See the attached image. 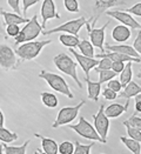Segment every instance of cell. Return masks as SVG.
Masks as SVG:
<instances>
[{"instance_id":"f907efd6","label":"cell","mask_w":141,"mask_h":154,"mask_svg":"<svg viewBox=\"0 0 141 154\" xmlns=\"http://www.w3.org/2000/svg\"><path fill=\"white\" fill-rule=\"evenodd\" d=\"M34 154H45V153H41V152H40V151H35V152H34Z\"/></svg>"},{"instance_id":"ab89813d","label":"cell","mask_w":141,"mask_h":154,"mask_svg":"<svg viewBox=\"0 0 141 154\" xmlns=\"http://www.w3.org/2000/svg\"><path fill=\"white\" fill-rule=\"evenodd\" d=\"M103 98H105L106 100H109V101H112V100H115L116 98H118V93H115L114 91L109 90L108 87L103 88Z\"/></svg>"},{"instance_id":"83f0119b","label":"cell","mask_w":141,"mask_h":154,"mask_svg":"<svg viewBox=\"0 0 141 154\" xmlns=\"http://www.w3.org/2000/svg\"><path fill=\"white\" fill-rule=\"evenodd\" d=\"M132 77H133V71H132V63H127L125 64V68L122 69V72L120 73V82L122 85V88L132 81Z\"/></svg>"},{"instance_id":"b9f144b4","label":"cell","mask_w":141,"mask_h":154,"mask_svg":"<svg viewBox=\"0 0 141 154\" xmlns=\"http://www.w3.org/2000/svg\"><path fill=\"white\" fill-rule=\"evenodd\" d=\"M133 48L138 52L141 57V29L138 32L136 38L134 39V41H133Z\"/></svg>"},{"instance_id":"f546056e","label":"cell","mask_w":141,"mask_h":154,"mask_svg":"<svg viewBox=\"0 0 141 154\" xmlns=\"http://www.w3.org/2000/svg\"><path fill=\"white\" fill-rule=\"evenodd\" d=\"M99 73V82L103 85V82H108L109 80L114 79L116 77V73L113 72L112 69H100L97 71Z\"/></svg>"},{"instance_id":"836d02e7","label":"cell","mask_w":141,"mask_h":154,"mask_svg":"<svg viewBox=\"0 0 141 154\" xmlns=\"http://www.w3.org/2000/svg\"><path fill=\"white\" fill-rule=\"evenodd\" d=\"M122 124H124V126H126L127 134H128L129 138L133 139V140H135V141H139L141 143V131L134 128V127H132V126H129L128 124H125V122H122Z\"/></svg>"},{"instance_id":"5bb4252c","label":"cell","mask_w":141,"mask_h":154,"mask_svg":"<svg viewBox=\"0 0 141 154\" xmlns=\"http://www.w3.org/2000/svg\"><path fill=\"white\" fill-rule=\"evenodd\" d=\"M69 52L74 55L75 60L78 61V64L80 65V67L84 69L85 72V77L86 79H90V72L95 68L98 64H99V60H97L95 58H88V57H85L82 54H80L79 52H77L74 48H69Z\"/></svg>"},{"instance_id":"277c9868","label":"cell","mask_w":141,"mask_h":154,"mask_svg":"<svg viewBox=\"0 0 141 154\" xmlns=\"http://www.w3.org/2000/svg\"><path fill=\"white\" fill-rule=\"evenodd\" d=\"M39 78H41L42 80H45L52 90H54L55 92H59L61 94L66 95L68 99H73V93L71 92V88L68 86V84L66 82L63 77H60L59 74L52 73L48 71H41L39 73Z\"/></svg>"},{"instance_id":"1f68e13d","label":"cell","mask_w":141,"mask_h":154,"mask_svg":"<svg viewBox=\"0 0 141 154\" xmlns=\"http://www.w3.org/2000/svg\"><path fill=\"white\" fill-rule=\"evenodd\" d=\"M74 143L71 141H63L59 145V148H58V153L60 154H73L74 153Z\"/></svg>"},{"instance_id":"3957f363","label":"cell","mask_w":141,"mask_h":154,"mask_svg":"<svg viewBox=\"0 0 141 154\" xmlns=\"http://www.w3.org/2000/svg\"><path fill=\"white\" fill-rule=\"evenodd\" d=\"M51 42L52 40H42V41L34 40V41H29V42H24L15 50V54L21 60H33L37 57H39L42 48L45 46L50 45Z\"/></svg>"},{"instance_id":"7a4b0ae2","label":"cell","mask_w":141,"mask_h":154,"mask_svg":"<svg viewBox=\"0 0 141 154\" xmlns=\"http://www.w3.org/2000/svg\"><path fill=\"white\" fill-rule=\"evenodd\" d=\"M42 26L38 21V15L34 14L28 23L26 24L19 32V34L15 37V45L18 44H24V42H29V41H34L39 35L42 33Z\"/></svg>"},{"instance_id":"f6af8a7d","label":"cell","mask_w":141,"mask_h":154,"mask_svg":"<svg viewBox=\"0 0 141 154\" xmlns=\"http://www.w3.org/2000/svg\"><path fill=\"white\" fill-rule=\"evenodd\" d=\"M135 113H141V101H135Z\"/></svg>"},{"instance_id":"60d3db41","label":"cell","mask_w":141,"mask_h":154,"mask_svg":"<svg viewBox=\"0 0 141 154\" xmlns=\"http://www.w3.org/2000/svg\"><path fill=\"white\" fill-rule=\"evenodd\" d=\"M39 1H41V0H23V14L26 15V13H27V11H28V8L32 7L33 5L38 4Z\"/></svg>"},{"instance_id":"52a82bcc","label":"cell","mask_w":141,"mask_h":154,"mask_svg":"<svg viewBox=\"0 0 141 154\" xmlns=\"http://www.w3.org/2000/svg\"><path fill=\"white\" fill-rule=\"evenodd\" d=\"M69 128L72 129V131H74L75 133H78L80 137L85 138V139H90L92 141H98V142H101V143H106L99 137V134L97 133L94 126H92L84 116H80L79 118V122L75 124V125H71Z\"/></svg>"},{"instance_id":"5b68a950","label":"cell","mask_w":141,"mask_h":154,"mask_svg":"<svg viewBox=\"0 0 141 154\" xmlns=\"http://www.w3.org/2000/svg\"><path fill=\"white\" fill-rule=\"evenodd\" d=\"M90 23V20H87L86 18L84 17H80L78 19H73V20H69V21H66L61 25L57 26L54 28H51V29H46L41 34L44 35H47V34H53V33H68V34H72V35H78L80 29L86 26Z\"/></svg>"},{"instance_id":"d590c367","label":"cell","mask_w":141,"mask_h":154,"mask_svg":"<svg viewBox=\"0 0 141 154\" xmlns=\"http://www.w3.org/2000/svg\"><path fill=\"white\" fill-rule=\"evenodd\" d=\"M112 68V60H109L108 58H101L99 60L98 66L94 68V71H100V69H111Z\"/></svg>"},{"instance_id":"bcb514c9","label":"cell","mask_w":141,"mask_h":154,"mask_svg":"<svg viewBox=\"0 0 141 154\" xmlns=\"http://www.w3.org/2000/svg\"><path fill=\"white\" fill-rule=\"evenodd\" d=\"M4 125H5V116H4V113L0 109V127H4Z\"/></svg>"},{"instance_id":"d6a6232c","label":"cell","mask_w":141,"mask_h":154,"mask_svg":"<svg viewBox=\"0 0 141 154\" xmlns=\"http://www.w3.org/2000/svg\"><path fill=\"white\" fill-rule=\"evenodd\" d=\"M65 10L69 13H79L80 12V6L78 0H64Z\"/></svg>"},{"instance_id":"ffe728a7","label":"cell","mask_w":141,"mask_h":154,"mask_svg":"<svg viewBox=\"0 0 141 154\" xmlns=\"http://www.w3.org/2000/svg\"><path fill=\"white\" fill-rule=\"evenodd\" d=\"M34 137L40 138L41 139V147H42V151L45 154H58V148H59V145L57 143L55 140H53L51 138H46V137H42L38 133L34 134Z\"/></svg>"},{"instance_id":"c3c4849f","label":"cell","mask_w":141,"mask_h":154,"mask_svg":"<svg viewBox=\"0 0 141 154\" xmlns=\"http://www.w3.org/2000/svg\"><path fill=\"white\" fill-rule=\"evenodd\" d=\"M2 153H4V145L0 143V154H2Z\"/></svg>"},{"instance_id":"e575fe53","label":"cell","mask_w":141,"mask_h":154,"mask_svg":"<svg viewBox=\"0 0 141 154\" xmlns=\"http://www.w3.org/2000/svg\"><path fill=\"white\" fill-rule=\"evenodd\" d=\"M124 122H125V124H128L129 126H132V127H134V128L141 131V118H139V116H136V113L133 114L130 118H128L127 120H125Z\"/></svg>"},{"instance_id":"2e32d148","label":"cell","mask_w":141,"mask_h":154,"mask_svg":"<svg viewBox=\"0 0 141 154\" xmlns=\"http://www.w3.org/2000/svg\"><path fill=\"white\" fill-rule=\"evenodd\" d=\"M105 48L109 52H116V53H121V54H125V55H128L132 58H138L141 59L140 54L133 48V46L130 45H125V44H121V45H106Z\"/></svg>"},{"instance_id":"ba28073f","label":"cell","mask_w":141,"mask_h":154,"mask_svg":"<svg viewBox=\"0 0 141 154\" xmlns=\"http://www.w3.org/2000/svg\"><path fill=\"white\" fill-rule=\"evenodd\" d=\"M125 2V0H94L93 5V17L90 19V23H92V26L95 25L98 19L103 13H106L107 11L112 10L113 7L121 6Z\"/></svg>"},{"instance_id":"7c38bea8","label":"cell","mask_w":141,"mask_h":154,"mask_svg":"<svg viewBox=\"0 0 141 154\" xmlns=\"http://www.w3.org/2000/svg\"><path fill=\"white\" fill-rule=\"evenodd\" d=\"M17 54L8 45L0 44V66L5 69H13L17 67Z\"/></svg>"},{"instance_id":"7402d4cb","label":"cell","mask_w":141,"mask_h":154,"mask_svg":"<svg viewBox=\"0 0 141 154\" xmlns=\"http://www.w3.org/2000/svg\"><path fill=\"white\" fill-rule=\"evenodd\" d=\"M85 81L87 84V97L90 100H94V101H98L99 100V95L101 93V84L99 81H90V79H86L85 78Z\"/></svg>"},{"instance_id":"cb8c5ba5","label":"cell","mask_w":141,"mask_h":154,"mask_svg":"<svg viewBox=\"0 0 141 154\" xmlns=\"http://www.w3.org/2000/svg\"><path fill=\"white\" fill-rule=\"evenodd\" d=\"M59 41L61 42V45L68 48H75L78 47L80 39L79 35H72V34H61L59 37Z\"/></svg>"},{"instance_id":"603a6c76","label":"cell","mask_w":141,"mask_h":154,"mask_svg":"<svg viewBox=\"0 0 141 154\" xmlns=\"http://www.w3.org/2000/svg\"><path fill=\"white\" fill-rule=\"evenodd\" d=\"M40 98H41L42 103H44L47 108H55V107L59 105L58 97H57L55 94L51 93V92H42V93L40 94Z\"/></svg>"},{"instance_id":"d4e9b609","label":"cell","mask_w":141,"mask_h":154,"mask_svg":"<svg viewBox=\"0 0 141 154\" xmlns=\"http://www.w3.org/2000/svg\"><path fill=\"white\" fill-rule=\"evenodd\" d=\"M78 48L79 51L81 52L82 55L85 57H88V58H95V53H94V46L92 45V42L84 39V40H80L79 45H78Z\"/></svg>"},{"instance_id":"30bf717a","label":"cell","mask_w":141,"mask_h":154,"mask_svg":"<svg viewBox=\"0 0 141 154\" xmlns=\"http://www.w3.org/2000/svg\"><path fill=\"white\" fill-rule=\"evenodd\" d=\"M108 24H111V23L107 21V23H106L103 27H100V28H97V27H94V26L90 27V23L86 25L92 45H93L94 47L99 48L103 53L106 52L105 51V47H103V42H105V37H106V28L108 27Z\"/></svg>"},{"instance_id":"8fae6325","label":"cell","mask_w":141,"mask_h":154,"mask_svg":"<svg viewBox=\"0 0 141 154\" xmlns=\"http://www.w3.org/2000/svg\"><path fill=\"white\" fill-rule=\"evenodd\" d=\"M106 15L113 18L118 20L119 23H121V25L127 26L128 28H132V29H141V24L138 23L133 17L132 14L125 12L124 10H109L105 13Z\"/></svg>"},{"instance_id":"74e56055","label":"cell","mask_w":141,"mask_h":154,"mask_svg":"<svg viewBox=\"0 0 141 154\" xmlns=\"http://www.w3.org/2000/svg\"><path fill=\"white\" fill-rule=\"evenodd\" d=\"M125 12L129 13L132 15H136V17H141V2H136L133 6H130L128 8L124 10Z\"/></svg>"},{"instance_id":"681fc988","label":"cell","mask_w":141,"mask_h":154,"mask_svg":"<svg viewBox=\"0 0 141 154\" xmlns=\"http://www.w3.org/2000/svg\"><path fill=\"white\" fill-rule=\"evenodd\" d=\"M2 29H4V26H2V24H1V19H0V33L2 32Z\"/></svg>"},{"instance_id":"e0dca14e","label":"cell","mask_w":141,"mask_h":154,"mask_svg":"<svg viewBox=\"0 0 141 154\" xmlns=\"http://www.w3.org/2000/svg\"><path fill=\"white\" fill-rule=\"evenodd\" d=\"M128 106H129L128 100H127V103H125V105H121V103H111L109 106L105 107V114H106V116H107L108 119H109V118L115 119V118H119L122 113H125V112L127 111Z\"/></svg>"},{"instance_id":"f1b7e54d","label":"cell","mask_w":141,"mask_h":154,"mask_svg":"<svg viewBox=\"0 0 141 154\" xmlns=\"http://www.w3.org/2000/svg\"><path fill=\"white\" fill-rule=\"evenodd\" d=\"M18 139V134L11 132L10 129L5 128V127H0V141L5 142V143H11L15 141Z\"/></svg>"},{"instance_id":"484cf974","label":"cell","mask_w":141,"mask_h":154,"mask_svg":"<svg viewBox=\"0 0 141 154\" xmlns=\"http://www.w3.org/2000/svg\"><path fill=\"white\" fill-rule=\"evenodd\" d=\"M120 141L122 142L127 149H129L133 154H140L141 153V143L139 141H135L127 137H120Z\"/></svg>"},{"instance_id":"9c48e42d","label":"cell","mask_w":141,"mask_h":154,"mask_svg":"<svg viewBox=\"0 0 141 154\" xmlns=\"http://www.w3.org/2000/svg\"><path fill=\"white\" fill-rule=\"evenodd\" d=\"M94 120V128L97 131V133L99 134V137L103 139L105 142H107V134H108V129H109V119L105 114V106L101 105L98 113L93 116Z\"/></svg>"},{"instance_id":"4dcf8cb0","label":"cell","mask_w":141,"mask_h":154,"mask_svg":"<svg viewBox=\"0 0 141 154\" xmlns=\"http://www.w3.org/2000/svg\"><path fill=\"white\" fill-rule=\"evenodd\" d=\"M74 146H75V148H74V153L73 154H90V149L94 146V143L90 142L88 145H84L81 142L75 141Z\"/></svg>"},{"instance_id":"7dc6e473","label":"cell","mask_w":141,"mask_h":154,"mask_svg":"<svg viewBox=\"0 0 141 154\" xmlns=\"http://www.w3.org/2000/svg\"><path fill=\"white\" fill-rule=\"evenodd\" d=\"M135 101H141V93H140V94H138V95L135 97Z\"/></svg>"},{"instance_id":"8992f818","label":"cell","mask_w":141,"mask_h":154,"mask_svg":"<svg viewBox=\"0 0 141 154\" xmlns=\"http://www.w3.org/2000/svg\"><path fill=\"white\" fill-rule=\"evenodd\" d=\"M85 103H86L85 100H81V101L78 103V105H75V106L63 107V108L59 111L58 116H57L55 121L53 122L52 127H53V128H58V127H60V126L71 124V122L78 116L79 112H80V108H81Z\"/></svg>"},{"instance_id":"4316f807","label":"cell","mask_w":141,"mask_h":154,"mask_svg":"<svg viewBox=\"0 0 141 154\" xmlns=\"http://www.w3.org/2000/svg\"><path fill=\"white\" fill-rule=\"evenodd\" d=\"M29 140L25 141L21 146H10V145H4V152L5 154H26L27 147L29 145Z\"/></svg>"},{"instance_id":"d6986e66","label":"cell","mask_w":141,"mask_h":154,"mask_svg":"<svg viewBox=\"0 0 141 154\" xmlns=\"http://www.w3.org/2000/svg\"><path fill=\"white\" fill-rule=\"evenodd\" d=\"M0 15L4 17L5 24L6 25H20V24H27L29 19H26L25 17L17 14V13H11L4 11L2 8H0Z\"/></svg>"},{"instance_id":"4fadbf2b","label":"cell","mask_w":141,"mask_h":154,"mask_svg":"<svg viewBox=\"0 0 141 154\" xmlns=\"http://www.w3.org/2000/svg\"><path fill=\"white\" fill-rule=\"evenodd\" d=\"M40 14H41V18H42V23H41L42 28L46 27L48 20H51V19H60V14L57 11V7H55V4H54L53 0H44L42 1Z\"/></svg>"},{"instance_id":"6da1fadb","label":"cell","mask_w":141,"mask_h":154,"mask_svg":"<svg viewBox=\"0 0 141 154\" xmlns=\"http://www.w3.org/2000/svg\"><path fill=\"white\" fill-rule=\"evenodd\" d=\"M53 63L59 71H61L66 75L72 78L77 82L78 86L80 88H82V84H81V81L79 80V77H78V65L68 54H66L64 52L57 54L53 58Z\"/></svg>"},{"instance_id":"8d00e7d4","label":"cell","mask_w":141,"mask_h":154,"mask_svg":"<svg viewBox=\"0 0 141 154\" xmlns=\"http://www.w3.org/2000/svg\"><path fill=\"white\" fill-rule=\"evenodd\" d=\"M107 87H108L109 90L114 91L115 93H119V92H121V91H122V85H121L120 80H116V79H112V80H109V81H108V84H107Z\"/></svg>"},{"instance_id":"9a60e30c","label":"cell","mask_w":141,"mask_h":154,"mask_svg":"<svg viewBox=\"0 0 141 154\" xmlns=\"http://www.w3.org/2000/svg\"><path fill=\"white\" fill-rule=\"evenodd\" d=\"M97 58L101 59V58H108L109 60L112 61H122V63H141V59L138 58H132L128 55H125V54H121V53H116V52H103V53H98L95 54Z\"/></svg>"},{"instance_id":"ee69618b","label":"cell","mask_w":141,"mask_h":154,"mask_svg":"<svg viewBox=\"0 0 141 154\" xmlns=\"http://www.w3.org/2000/svg\"><path fill=\"white\" fill-rule=\"evenodd\" d=\"M7 4H8V6H10L17 14H20V12H21L20 5H19V4H20V0H7Z\"/></svg>"},{"instance_id":"f35d334b","label":"cell","mask_w":141,"mask_h":154,"mask_svg":"<svg viewBox=\"0 0 141 154\" xmlns=\"http://www.w3.org/2000/svg\"><path fill=\"white\" fill-rule=\"evenodd\" d=\"M20 32V28H19V25H7L6 27V34L8 37H13L15 38Z\"/></svg>"},{"instance_id":"ac0fdd59","label":"cell","mask_w":141,"mask_h":154,"mask_svg":"<svg viewBox=\"0 0 141 154\" xmlns=\"http://www.w3.org/2000/svg\"><path fill=\"white\" fill-rule=\"evenodd\" d=\"M130 28L124 25H116L112 29V38L115 40L116 42H126L130 38Z\"/></svg>"},{"instance_id":"7bdbcfd3","label":"cell","mask_w":141,"mask_h":154,"mask_svg":"<svg viewBox=\"0 0 141 154\" xmlns=\"http://www.w3.org/2000/svg\"><path fill=\"white\" fill-rule=\"evenodd\" d=\"M124 68H125V63H122V61H112V68L111 69L113 72H115L116 74L121 73Z\"/></svg>"},{"instance_id":"816d5d0a","label":"cell","mask_w":141,"mask_h":154,"mask_svg":"<svg viewBox=\"0 0 141 154\" xmlns=\"http://www.w3.org/2000/svg\"><path fill=\"white\" fill-rule=\"evenodd\" d=\"M138 78H141V69L139 71V73H138Z\"/></svg>"},{"instance_id":"44dd1931","label":"cell","mask_w":141,"mask_h":154,"mask_svg":"<svg viewBox=\"0 0 141 154\" xmlns=\"http://www.w3.org/2000/svg\"><path fill=\"white\" fill-rule=\"evenodd\" d=\"M141 93V86H139L135 81H130L129 84H127L125 87H124V90L121 91V93H120V97L121 98H124V99H130V98H135L138 94H140Z\"/></svg>"}]
</instances>
